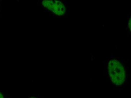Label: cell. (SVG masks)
<instances>
[{
    "label": "cell",
    "mask_w": 131,
    "mask_h": 98,
    "mask_svg": "<svg viewBox=\"0 0 131 98\" xmlns=\"http://www.w3.org/2000/svg\"><path fill=\"white\" fill-rule=\"evenodd\" d=\"M108 67L109 76L112 82L115 85L120 86L125 81L126 77L123 66L118 60H111L107 65Z\"/></svg>",
    "instance_id": "cell-1"
},
{
    "label": "cell",
    "mask_w": 131,
    "mask_h": 98,
    "mask_svg": "<svg viewBox=\"0 0 131 98\" xmlns=\"http://www.w3.org/2000/svg\"><path fill=\"white\" fill-rule=\"evenodd\" d=\"M44 7L49 9L52 13H53L57 16H62L66 13L65 5L59 1H44L42 2Z\"/></svg>",
    "instance_id": "cell-2"
},
{
    "label": "cell",
    "mask_w": 131,
    "mask_h": 98,
    "mask_svg": "<svg viewBox=\"0 0 131 98\" xmlns=\"http://www.w3.org/2000/svg\"><path fill=\"white\" fill-rule=\"evenodd\" d=\"M0 98H5L4 95L1 92H0Z\"/></svg>",
    "instance_id": "cell-3"
},
{
    "label": "cell",
    "mask_w": 131,
    "mask_h": 98,
    "mask_svg": "<svg viewBox=\"0 0 131 98\" xmlns=\"http://www.w3.org/2000/svg\"><path fill=\"white\" fill-rule=\"evenodd\" d=\"M131 18H130V20H129V23H131Z\"/></svg>",
    "instance_id": "cell-4"
},
{
    "label": "cell",
    "mask_w": 131,
    "mask_h": 98,
    "mask_svg": "<svg viewBox=\"0 0 131 98\" xmlns=\"http://www.w3.org/2000/svg\"><path fill=\"white\" fill-rule=\"evenodd\" d=\"M29 98H37L36 97H30Z\"/></svg>",
    "instance_id": "cell-5"
},
{
    "label": "cell",
    "mask_w": 131,
    "mask_h": 98,
    "mask_svg": "<svg viewBox=\"0 0 131 98\" xmlns=\"http://www.w3.org/2000/svg\"><path fill=\"white\" fill-rule=\"evenodd\" d=\"M128 27H126V29H128Z\"/></svg>",
    "instance_id": "cell-6"
},
{
    "label": "cell",
    "mask_w": 131,
    "mask_h": 98,
    "mask_svg": "<svg viewBox=\"0 0 131 98\" xmlns=\"http://www.w3.org/2000/svg\"><path fill=\"white\" fill-rule=\"evenodd\" d=\"M66 12H68V9L67 8V11H66Z\"/></svg>",
    "instance_id": "cell-7"
},
{
    "label": "cell",
    "mask_w": 131,
    "mask_h": 98,
    "mask_svg": "<svg viewBox=\"0 0 131 98\" xmlns=\"http://www.w3.org/2000/svg\"><path fill=\"white\" fill-rule=\"evenodd\" d=\"M130 14H128V16H130Z\"/></svg>",
    "instance_id": "cell-8"
},
{
    "label": "cell",
    "mask_w": 131,
    "mask_h": 98,
    "mask_svg": "<svg viewBox=\"0 0 131 98\" xmlns=\"http://www.w3.org/2000/svg\"><path fill=\"white\" fill-rule=\"evenodd\" d=\"M104 24H103V25H102V26H103V27H104Z\"/></svg>",
    "instance_id": "cell-9"
},
{
    "label": "cell",
    "mask_w": 131,
    "mask_h": 98,
    "mask_svg": "<svg viewBox=\"0 0 131 98\" xmlns=\"http://www.w3.org/2000/svg\"><path fill=\"white\" fill-rule=\"evenodd\" d=\"M128 37H129V36H130V35H128Z\"/></svg>",
    "instance_id": "cell-10"
},
{
    "label": "cell",
    "mask_w": 131,
    "mask_h": 98,
    "mask_svg": "<svg viewBox=\"0 0 131 98\" xmlns=\"http://www.w3.org/2000/svg\"><path fill=\"white\" fill-rule=\"evenodd\" d=\"M66 18H68V16H66Z\"/></svg>",
    "instance_id": "cell-11"
},
{
    "label": "cell",
    "mask_w": 131,
    "mask_h": 98,
    "mask_svg": "<svg viewBox=\"0 0 131 98\" xmlns=\"http://www.w3.org/2000/svg\"><path fill=\"white\" fill-rule=\"evenodd\" d=\"M93 60L92 58H91V60Z\"/></svg>",
    "instance_id": "cell-12"
}]
</instances>
